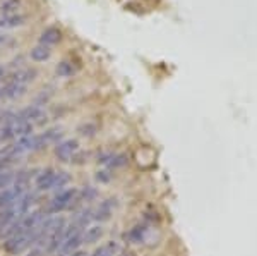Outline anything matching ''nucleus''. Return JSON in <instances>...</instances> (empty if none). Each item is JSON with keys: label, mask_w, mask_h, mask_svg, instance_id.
<instances>
[{"label": "nucleus", "mask_w": 257, "mask_h": 256, "mask_svg": "<svg viewBox=\"0 0 257 256\" xmlns=\"http://www.w3.org/2000/svg\"><path fill=\"white\" fill-rule=\"evenodd\" d=\"M34 241H36V229L34 231H19L3 241V250L10 255L24 253L28 248L33 246Z\"/></svg>", "instance_id": "1"}, {"label": "nucleus", "mask_w": 257, "mask_h": 256, "mask_svg": "<svg viewBox=\"0 0 257 256\" xmlns=\"http://www.w3.org/2000/svg\"><path fill=\"white\" fill-rule=\"evenodd\" d=\"M77 196H79V191L77 189H62V191L57 193V196L52 200V203L48 205V213H53V215H57V213L67 210V208H72V205L76 203Z\"/></svg>", "instance_id": "2"}, {"label": "nucleus", "mask_w": 257, "mask_h": 256, "mask_svg": "<svg viewBox=\"0 0 257 256\" xmlns=\"http://www.w3.org/2000/svg\"><path fill=\"white\" fill-rule=\"evenodd\" d=\"M79 151V143L76 139H65V141L58 143L55 146V155L62 162H69L74 158V155Z\"/></svg>", "instance_id": "3"}, {"label": "nucleus", "mask_w": 257, "mask_h": 256, "mask_svg": "<svg viewBox=\"0 0 257 256\" xmlns=\"http://www.w3.org/2000/svg\"><path fill=\"white\" fill-rule=\"evenodd\" d=\"M81 244H83V234H81V231H77V232H74V234L69 236V238L65 239L64 243H62V246L58 248L57 255L58 256H67V255H71V253H74V251L79 250Z\"/></svg>", "instance_id": "4"}, {"label": "nucleus", "mask_w": 257, "mask_h": 256, "mask_svg": "<svg viewBox=\"0 0 257 256\" xmlns=\"http://www.w3.org/2000/svg\"><path fill=\"white\" fill-rule=\"evenodd\" d=\"M45 110L40 107V105H31V107H26L24 110H21L17 114V119H21V121L24 122H29V124H34V122H43V119H45Z\"/></svg>", "instance_id": "5"}, {"label": "nucleus", "mask_w": 257, "mask_h": 256, "mask_svg": "<svg viewBox=\"0 0 257 256\" xmlns=\"http://www.w3.org/2000/svg\"><path fill=\"white\" fill-rule=\"evenodd\" d=\"M43 219H45V215H43V212H40V210H38V212H28L24 217H21L19 226H21L22 231H34V229L40 227Z\"/></svg>", "instance_id": "6"}, {"label": "nucleus", "mask_w": 257, "mask_h": 256, "mask_svg": "<svg viewBox=\"0 0 257 256\" xmlns=\"http://www.w3.org/2000/svg\"><path fill=\"white\" fill-rule=\"evenodd\" d=\"M38 76L36 69H31V67H24V69H19V71L12 72L10 76V83H17V84H28L31 81H34Z\"/></svg>", "instance_id": "7"}, {"label": "nucleus", "mask_w": 257, "mask_h": 256, "mask_svg": "<svg viewBox=\"0 0 257 256\" xmlns=\"http://www.w3.org/2000/svg\"><path fill=\"white\" fill-rule=\"evenodd\" d=\"M60 40H62V31L58 29V28H55V26H50V28H46V29L41 33V36H40V45L50 46V45L58 43Z\"/></svg>", "instance_id": "8"}, {"label": "nucleus", "mask_w": 257, "mask_h": 256, "mask_svg": "<svg viewBox=\"0 0 257 256\" xmlns=\"http://www.w3.org/2000/svg\"><path fill=\"white\" fill-rule=\"evenodd\" d=\"M53 177H55V170L53 169H45L40 176L36 177V189L38 191H48L52 189Z\"/></svg>", "instance_id": "9"}, {"label": "nucleus", "mask_w": 257, "mask_h": 256, "mask_svg": "<svg viewBox=\"0 0 257 256\" xmlns=\"http://www.w3.org/2000/svg\"><path fill=\"white\" fill-rule=\"evenodd\" d=\"M26 22V14H14V15H3L0 17V28H5V29H14L19 28Z\"/></svg>", "instance_id": "10"}, {"label": "nucleus", "mask_w": 257, "mask_h": 256, "mask_svg": "<svg viewBox=\"0 0 257 256\" xmlns=\"http://www.w3.org/2000/svg\"><path fill=\"white\" fill-rule=\"evenodd\" d=\"M19 196H21V193H19L15 188H7V189H3V191H0V210L12 207Z\"/></svg>", "instance_id": "11"}, {"label": "nucleus", "mask_w": 257, "mask_h": 256, "mask_svg": "<svg viewBox=\"0 0 257 256\" xmlns=\"http://www.w3.org/2000/svg\"><path fill=\"white\" fill-rule=\"evenodd\" d=\"M105 231L101 226H91V227H86V231L83 232V244H93V243H98L101 238H103Z\"/></svg>", "instance_id": "12"}, {"label": "nucleus", "mask_w": 257, "mask_h": 256, "mask_svg": "<svg viewBox=\"0 0 257 256\" xmlns=\"http://www.w3.org/2000/svg\"><path fill=\"white\" fill-rule=\"evenodd\" d=\"M21 14V0H2L0 2V17Z\"/></svg>", "instance_id": "13"}, {"label": "nucleus", "mask_w": 257, "mask_h": 256, "mask_svg": "<svg viewBox=\"0 0 257 256\" xmlns=\"http://www.w3.org/2000/svg\"><path fill=\"white\" fill-rule=\"evenodd\" d=\"M29 55L34 62H45L50 59L52 50H50V46H46V45H36L34 48H31Z\"/></svg>", "instance_id": "14"}, {"label": "nucleus", "mask_w": 257, "mask_h": 256, "mask_svg": "<svg viewBox=\"0 0 257 256\" xmlns=\"http://www.w3.org/2000/svg\"><path fill=\"white\" fill-rule=\"evenodd\" d=\"M3 93H5V98L14 100L19 98L26 93V86L24 84H17V83H9L7 86H3Z\"/></svg>", "instance_id": "15"}, {"label": "nucleus", "mask_w": 257, "mask_h": 256, "mask_svg": "<svg viewBox=\"0 0 257 256\" xmlns=\"http://www.w3.org/2000/svg\"><path fill=\"white\" fill-rule=\"evenodd\" d=\"M69 181H71V176H69L67 172H64V170H58V172H55V177H53L52 189L62 191V189H64L65 186L69 184Z\"/></svg>", "instance_id": "16"}, {"label": "nucleus", "mask_w": 257, "mask_h": 256, "mask_svg": "<svg viewBox=\"0 0 257 256\" xmlns=\"http://www.w3.org/2000/svg\"><path fill=\"white\" fill-rule=\"evenodd\" d=\"M55 72H57V76H60V77H71L74 72H76V67H74V64L71 60H62L60 64L57 65Z\"/></svg>", "instance_id": "17"}, {"label": "nucleus", "mask_w": 257, "mask_h": 256, "mask_svg": "<svg viewBox=\"0 0 257 256\" xmlns=\"http://www.w3.org/2000/svg\"><path fill=\"white\" fill-rule=\"evenodd\" d=\"M62 129L60 127H53V129H48V131H45V133L41 134V138H43V141H45V145L48 146V145H52V143H57L58 139L62 138Z\"/></svg>", "instance_id": "18"}, {"label": "nucleus", "mask_w": 257, "mask_h": 256, "mask_svg": "<svg viewBox=\"0 0 257 256\" xmlns=\"http://www.w3.org/2000/svg\"><path fill=\"white\" fill-rule=\"evenodd\" d=\"M14 172L9 169H0V191L7 189L14 182Z\"/></svg>", "instance_id": "19"}, {"label": "nucleus", "mask_w": 257, "mask_h": 256, "mask_svg": "<svg viewBox=\"0 0 257 256\" xmlns=\"http://www.w3.org/2000/svg\"><path fill=\"white\" fill-rule=\"evenodd\" d=\"M147 229L144 226H135L134 229H130V232H128L127 238L130 239L132 243H141L144 239V234H146Z\"/></svg>", "instance_id": "20"}, {"label": "nucleus", "mask_w": 257, "mask_h": 256, "mask_svg": "<svg viewBox=\"0 0 257 256\" xmlns=\"http://www.w3.org/2000/svg\"><path fill=\"white\" fill-rule=\"evenodd\" d=\"M77 133H79L81 136H88V138H91V136H95L96 133H98V127H96L95 124L88 122V124H83V126H79Z\"/></svg>", "instance_id": "21"}, {"label": "nucleus", "mask_w": 257, "mask_h": 256, "mask_svg": "<svg viewBox=\"0 0 257 256\" xmlns=\"http://www.w3.org/2000/svg\"><path fill=\"white\" fill-rule=\"evenodd\" d=\"M91 219H93V217H91V212H89V210L88 212H81L79 215L76 217V222H74V224H76L79 229H86V226H88V222Z\"/></svg>", "instance_id": "22"}, {"label": "nucleus", "mask_w": 257, "mask_h": 256, "mask_svg": "<svg viewBox=\"0 0 257 256\" xmlns=\"http://www.w3.org/2000/svg\"><path fill=\"white\" fill-rule=\"evenodd\" d=\"M127 164V157L126 155H112L110 162H108V165L114 167V169H117V167H124Z\"/></svg>", "instance_id": "23"}, {"label": "nucleus", "mask_w": 257, "mask_h": 256, "mask_svg": "<svg viewBox=\"0 0 257 256\" xmlns=\"http://www.w3.org/2000/svg\"><path fill=\"white\" fill-rule=\"evenodd\" d=\"M28 256H45V248L41 244H33Z\"/></svg>", "instance_id": "24"}, {"label": "nucleus", "mask_w": 257, "mask_h": 256, "mask_svg": "<svg viewBox=\"0 0 257 256\" xmlns=\"http://www.w3.org/2000/svg\"><path fill=\"white\" fill-rule=\"evenodd\" d=\"M96 179H98L100 182H108L112 179V174L107 172V170H100V172L96 174Z\"/></svg>", "instance_id": "25"}, {"label": "nucleus", "mask_w": 257, "mask_h": 256, "mask_svg": "<svg viewBox=\"0 0 257 256\" xmlns=\"http://www.w3.org/2000/svg\"><path fill=\"white\" fill-rule=\"evenodd\" d=\"M96 196V191H95V188H91V186H86V189L83 191V198L86 201L88 200H91V198H95Z\"/></svg>", "instance_id": "26"}, {"label": "nucleus", "mask_w": 257, "mask_h": 256, "mask_svg": "<svg viewBox=\"0 0 257 256\" xmlns=\"http://www.w3.org/2000/svg\"><path fill=\"white\" fill-rule=\"evenodd\" d=\"M67 256H88V255H86V253H83V251H74V253L67 255Z\"/></svg>", "instance_id": "27"}, {"label": "nucleus", "mask_w": 257, "mask_h": 256, "mask_svg": "<svg viewBox=\"0 0 257 256\" xmlns=\"http://www.w3.org/2000/svg\"><path fill=\"white\" fill-rule=\"evenodd\" d=\"M5 40H7V36H5V34H3V33H0V45H2Z\"/></svg>", "instance_id": "28"}, {"label": "nucleus", "mask_w": 257, "mask_h": 256, "mask_svg": "<svg viewBox=\"0 0 257 256\" xmlns=\"http://www.w3.org/2000/svg\"><path fill=\"white\" fill-rule=\"evenodd\" d=\"M5 98V93H3V88H0V102Z\"/></svg>", "instance_id": "29"}, {"label": "nucleus", "mask_w": 257, "mask_h": 256, "mask_svg": "<svg viewBox=\"0 0 257 256\" xmlns=\"http://www.w3.org/2000/svg\"><path fill=\"white\" fill-rule=\"evenodd\" d=\"M2 77H3V67L0 65V79H2Z\"/></svg>", "instance_id": "30"}]
</instances>
